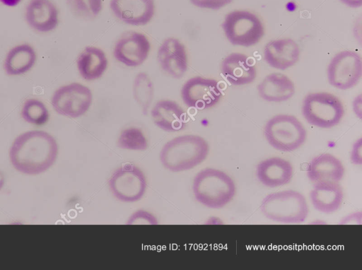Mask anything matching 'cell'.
I'll use <instances>...</instances> for the list:
<instances>
[{
  "mask_svg": "<svg viewBox=\"0 0 362 270\" xmlns=\"http://www.w3.org/2000/svg\"><path fill=\"white\" fill-rule=\"evenodd\" d=\"M25 17L30 28L41 33L54 30L59 23V12L51 0H30Z\"/></svg>",
  "mask_w": 362,
  "mask_h": 270,
  "instance_id": "18",
  "label": "cell"
},
{
  "mask_svg": "<svg viewBox=\"0 0 362 270\" xmlns=\"http://www.w3.org/2000/svg\"><path fill=\"white\" fill-rule=\"evenodd\" d=\"M209 152L208 142L194 134L182 135L172 139L162 147L159 158L168 170L179 172L191 170L201 164Z\"/></svg>",
  "mask_w": 362,
  "mask_h": 270,
  "instance_id": "2",
  "label": "cell"
},
{
  "mask_svg": "<svg viewBox=\"0 0 362 270\" xmlns=\"http://www.w3.org/2000/svg\"><path fill=\"white\" fill-rule=\"evenodd\" d=\"M192 192L199 203L218 209L233 199L236 188L233 179L226 172L208 168L197 172L194 177Z\"/></svg>",
  "mask_w": 362,
  "mask_h": 270,
  "instance_id": "3",
  "label": "cell"
},
{
  "mask_svg": "<svg viewBox=\"0 0 362 270\" xmlns=\"http://www.w3.org/2000/svg\"><path fill=\"white\" fill-rule=\"evenodd\" d=\"M300 47L291 38L274 40L264 48V61L272 68L286 70L297 63L300 57Z\"/></svg>",
  "mask_w": 362,
  "mask_h": 270,
  "instance_id": "16",
  "label": "cell"
},
{
  "mask_svg": "<svg viewBox=\"0 0 362 270\" xmlns=\"http://www.w3.org/2000/svg\"><path fill=\"white\" fill-rule=\"evenodd\" d=\"M151 116L156 126L165 131H180L187 125L185 111L171 100L158 101L151 110Z\"/></svg>",
  "mask_w": 362,
  "mask_h": 270,
  "instance_id": "17",
  "label": "cell"
},
{
  "mask_svg": "<svg viewBox=\"0 0 362 270\" xmlns=\"http://www.w3.org/2000/svg\"><path fill=\"white\" fill-rule=\"evenodd\" d=\"M314 208L324 213L337 211L344 199L342 188L337 182L321 181L315 182L310 193Z\"/></svg>",
  "mask_w": 362,
  "mask_h": 270,
  "instance_id": "20",
  "label": "cell"
},
{
  "mask_svg": "<svg viewBox=\"0 0 362 270\" xmlns=\"http://www.w3.org/2000/svg\"><path fill=\"white\" fill-rule=\"evenodd\" d=\"M37 59L34 48L28 44L18 45L7 53L4 69L8 76H19L30 71Z\"/></svg>",
  "mask_w": 362,
  "mask_h": 270,
  "instance_id": "24",
  "label": "cell"
},
{
  "mask_svg": "<svg viewBox=\"0 0 362 270\" xmlns=\"http://www.w3.org/2000/svg\"><path fill=\"white\" fill-rule=\"evenodd\" d=\"M350 160L354 165L362 164V139H357L353 144L350 154Z\"/></svg>",
  "mask_w": 362,
  "mask_h": 270,
  "instance_id": "31",
  "label": "cell"
},
{
  "mask_svg": "<svg viewBox=\"0 0 362 270\" xmlns=\"http://www.w3.org/2000/svg\"><path fill=\"white\" fill-rule=\"evenodd\" d=\"M108 61L105 53L95 47H87L76 60L78 71L86 81L100 78L107 69Z\"/></svg>",
  "mask_w": 362,
  "mask_h": 270,
  "instance_id": "23",
  "label": "cell"
},
{
  "mask_svg": "<svg viewBox=\"0 0 362 270\" xmlns=\"http://www.w3.org/2000/svg\"><path fill=\"white\" fill-rule=\"evenodd\" d=\"M108 187L117 199L132 203L144 196L147 182L144 173L139 168L133 164H124L112 173L108 180Z\"/></svg>",
  "mask_w": 362,
  "mask_h": 270,
  "instance_id": "8",
  "label": "cell"
},
{
  "mask_svg": "<svg viewBox=\"0 0 362 270\" xmlns=\"http://www.w3.org/2000/svg\"><path fill=\"white\" fill-rule=\"evenodd\" d=\"M133 95L144 115H146L153 99V82L145 72L139 73L133 83Z\"/></svg>",
  "mask_w": 362,
  "mask_h": 270,
  "instance_id": "25",
  "label": "cell"
},
{
  "mask_svg": "<svg viewBox=\"0 0 362 270\" xmlns=\"http://www.w3.org/2000/svg\"><path fill=\"white\" fill-rule=\"evenodd\" d=\"M260 211L271 221L296 224L306 219L308 206L301 193L290 189L267 195L261 202Z\"/></svg>",
  "mask_w": 362,
  "mask_h": 270,
  "instance_id": "4",
  "label": "cell"
},
{
  "mask_svg": "<svg viewBox=\"0 0 362 270\" xmlns=\"http://www.w3.org/2000/svg\"><path fill=\"white\" fill-rule=\"evenodd\" d=\"M58 144L49 133L33 130L18 135L9 149L13 167L28 175H37L47 171L55 163Z\"/></svg>",
  "mask_w": 362,
  "mask_h": 270,
  "instance_id": "1",
  "label": "cell"
},
{
  "mask_svg": "<svg viewBox=\"0 0 362 270\" xmlns=\"http://www.w3.org/2000/svg\"><path fill=\"white\" fill-rule=\"evenodd\" d=\"M189 1L198 8L218 10L229 4L233 0H189Z\"/></svg>",
  "mask_w": 362,
  "mask_h": 270,
  "instance_id": "30",
  "label": "cell"
},
{
  "mask_svg": "<svg viewBox=\"0 0 362 270\" xmlns=\"http://www.w3.org/2000/svg\"><path fill=\"white\" fill-rule=\"evenodd\" d=\"M341 3L351 8H359L362 6V0H339Z\"/></svg>",
  "mask_w": 362,
  "mask_h": 270,
  "instance_id": "34",
  "label": "cell"
},
{
  "mask_svg": "<svg viewBox=\"0 0 362 270\" xmlns=\"http://www.w3.org/2000/svg\"><path fill=\"white\" fill-rule=\"evenodd\" d=\"M264 134L272 147L284 152L299 148L307 136L302 123L295 116L284 114L269 119L264 126Z\"/></svg>",
  "mask_w": 362,
  "mask_h": 270,
  "instance_id": "5",
  "label": "cell"
},
{
  "mask_svg": "<svg viewBox=\"0 0 362 270\" xmlns=\"http://www.w3.org/2000/svg\"><path fill=\"white\" fill-rule=\"evenodd\" d=\"M151 49L148 37L141 33L131 31L124 34L116 42L113 54L122 64L136 67L147 59Z\"/></svg>",
  "mask_w": 362,
  "mask_h": 270,
  "instance_id": "12",
  "label": "cell"
},
{
  "mask_svg": "<svg viewBox=\"0 0 362 270\" xmlns=\"http://www.w3.org/2000/svg\"><path fill=\"white\" fill-rule=\"evenodd\" d=\"M221 27L228 40L233 45L249 47L258 43L264 34L260 19L254 13L237 10L225 16Z\"/></svg>",
  "mask_w": 362,
  "mask_h": 270,
  "instance_id": "7",
  "label": "cell"
},
{
  "mask_svg": "<svg viewBox=\"0 0 362 270\" xmlns=\"http://www.w3.org/2000/svg\"><path fill=\"white\" fill-rule=\"evenodd\" d=\"M256 175L262 184L274 188L290 182L293 175V168L289 161L273 157L257 164Z\"/></svg>",
  "mask_w": 362,
  "mask_h": 270,
  "instance_id": "19",
  "label": "cell"
},
{
  "mask_svg": "<svg viewBox=\"0 0 362 270\" xmlns=\"http://www.w3.org/2000/svg\"><path fill=\"white\" fill-rule=\"evenodd\" d=\"M110 8L119 20L136 26L148 24L155 13L153 0H110Z\"/></svg>",
  "mask_w": 362,
  "mask_h": 270,
  "instance_id": "14",
  "label": "cell"
},
{
  "mask_svg": "<svg viewBox=\"0 0 362 270\" xmlns=\"http://www.w3.org/2000/svg\"><path fill=\"white\" fill-rule=\"evenodd\" d=\"M362 213L361 211L355 212L345 216L341 219L340 224H361Z\"/></svg>",
  "mask_w": 362,
  "mask_h": 270,
  "instance_id": "32",
  "label": "cell"
},
{
  "mask_svg": "<svg viewBox=\"0 0 362 270\" xmlns=\"http://www.w3.org/2000/svg\"><path fill=\"white\" fill-rule=\"evenodd\" d=\"M222 96L217 81L202 76L188 79L181 89V98L185 105L197 110L216 105Z\"/></svg>",
  "mask_w": 362,
  "mask_h": 270,
  "instance_id": "11",
  "label": "cell"
},
{
  "mask_svg": "<svg viewBox=\"0 0 362 270\" xmlns=\"http://www.w3.org/2000/svg\"><path fill=\"white\" fill-rule=\"evenodd\" d=\"M127 225H157V218L151 212L139 209L133 212L127 218Z\"/></svg>",
  "mask_w": 362,
  "mask_h": 270,
  "instance_id": "29",
  "label": "cell"
},
{
  "mask_svg": "<svg viewBox=\"0 0 362 270\" xmlns=\"http://www.w3.org/2000/svg\"><path fill=\"white\" fill-rule=\"evenodd\" d=\"M327 72L332 86L341 90L350 89L356 86L361 78V57L354 51H341L331 59Z\"/></svg>",
  "mask_w": 362,
  "mask_h": 270,
  "instance_id": "10",
  "label": "cell"
},
{
  "mask_svg": "<svg viewBox=\"0 0 362 270\" xmlns=\"http://www.w3.org/2000/svg\"><path fill=\"white\" fill-rule=\"evenodd\" d=\"M117 146L124 150L142 151L147 149L148 143L141 129L131 127L120 132L117 139Z\"/></svg>",
  "mask_w": 362,
  "mask_h": 270,
  "instance_id": "27",
  "label": "cell"
},
{
  "mask_svg": "<svg viewBox=\"0 0 362 270\" xmlns=\"http://www.w3.org/2000/svg\"><path fill=\"white\" fill-rule=\"evenodd\" d=\"M342 163L330 153H322L310 162L307 175L313 182L321 181L339 182L344 175Z\"/></svg>",
  "mask_w": 362,
  "mask_h": 270,
  "instance_id": "21",
  "label": "cell"
},
{
  "mask_svg": "<svg viewBox=\"0 0 362 270\" xmlns=\"http://www.w3.org/2000/svg\"><path fill=\"white\" fill-rule=\"evenodd\" d=\"M21 0H0V2L4 6L14 7L17 6Z\"/></svg>",
  "mask_w": 362,
  "mask_h": 270,
  "instance_id": "35",
  "label": "cell"
},
{
  "mask_svg": "<svg viewBox=\"0 0 362 270\" xmlns=\"http://www.w3.org/2000/svg\"><path fill=\"white\" fill-rule=\"evenodd\" d=\"M301 111L310 124L322 129L337 126L344 115L341 101L327 92L308 94L303 100Z\"/></svg>",
  "mask_w": 362,
  "mask_h": 270,
  "instance_id": "6",
  "label": "cell"
},
{
  "mask_svg": "<svg viewBox=\"0 0 362 270\" xmlns=\"http://www.w3.org/2000/svg\"><path fill=\"white\" fill-rule=\"evenodd\" d=\"M157 58L162 70L173 78H182L187 70L186 48L177 38L165 39L158 48Z\"/></svg>",
  "mask_w": 362,
  "mask_h": 270,
  "instance_id": "13",
  "label": "cell"
},
{
  "mask_svg": "<svg viewBox=\"0 0 362 270\" xmlns=\"http://www.w3.org/2000/svg\"><path fill=\"white\" fill-rule=\"evenodd\" d=\"M353 110L356 117L361 119L362 118V97L361 94L357 95L352 103Z\"/></svg>",
  "mask_w": 362,
  "mask_h": 270,
  "instance_id": "33",
  "label": "cell"
},
{
  "mask_svg": "<svg viewBox=\"0 0 362 270\" xmlns=\"http://www.w3.org/2000/svg\"><path fill=\"white\" fill-rule=\"evenodd\" d=\"M5 181H6L5 176H4V173L0 170V191L4 187Z\"/></svg>",
  "mask_w": 362,
  "mask_h": 270,
  "instance_id": "36",
  "label": "cell"
},
{
  "mask_svg": "<svg viewBox=\"0 0 362 270\" xmlns=\"http://www.w3.org/2000/svg\"><path fill=\"white\" fill-rule=\"evenodd\" d=\"M223 77L233 86L251 83L257 76L256 67L250 57L242 53H231L221 62Z\"/></svg>",
  "mask_w": 362,
  "mask_h": 270,
  "instance_id": "15",
  "label": "cell"
},
{
  "mask_svg": "<svg viewBox=\"0 0 362 270\" xmlns=\"http://www.w3.org/2000/svg\"><path fill=\"white\" fill-rule=\"evenodd\" d=\"M71 11L76 16L91 19L102 11L103 0H66Z\"/></svg>",
  "mask_w": 362,
  "mask_h": 270,
  "instance_id": "28",
  "label": "cell"
},
{
  "mask_svg": "<svg viewBox=\"0 0 362 270\" xmlns=\"http://www.w3.org/2000/svg\"><path fill=\"white\" fill-rule=\"evenodd\" d=\"M92 101L93 94L89 88L79 83H71L55 90L51 104L59 115L78 118L89 110Z\"/></svg>",
  "mask_w": 362,
  "mask_h": 270,
  "instance_id": "9",
  "label": "cell"
},
{
  "mask_svg": "<svg viewBox=\"0 0 362 270\" xmlns=\"http://www.w3.org/2000/svg\"><path fill=\"white\" fill-rule=\"evenodd\" d=\"M21 115L26 122L37 126L45 124L49 118V111L45 105L34 98L28 99L24 102Z\"/></svg>",
  "mask_w": 362,
  "mask_h": 270,
  "instance_id": "26",
  "label": "cell"
},
{
  "mask_svg": "<svg viewBox=\"0 0 362 270\" xmlns=\"http://www.w3.org/2000/svg\"><path fill=\"white\" fill-rule=\"evenodd\" d=\"M259 95L264 100L281 102L295 94V85L286 75L272 73L267 75L257 86Z\"/></svg>",
  "mask_w": 362,
  "mask_h": 270,
  "instance_id": "22",
  "label": "cell"
}]
</instances>
